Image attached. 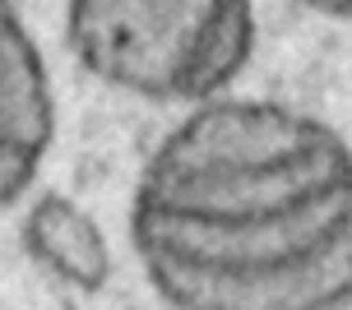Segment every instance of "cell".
<instances>
[{
  "label": "cell",
  "instance_id": "cell-1",
  "mask_svg": "<svg viewBox=\"0 0 352 310\" xmlns=\"http://www.w3.org/2000/svg\"><path fill=\"white\" fill-rule=\"evenodd\" d=\"M130 227L176 310L352 301V153L283 102H199L148 157Z\"/></svg>",
  "mask_w": 352,
  "mask_h": 310
},
{
  "label": "cell",
  "instance_id": "cell-2",
  "mask_svg": "<svg viewBox=\"0 0 352 310\" xmlns=\"http://www.w3.org/2000/svg\"><path fill=\"white\" fill-rule=\"evenodd\" d=\"M65 37L102 84L148 102H213L255 47L250 0H70Z\"/></svg>",
  "mask_w": 352,
  "mask_h": 310
},
{
  "label": "cell",
  "instance_id": "cell-3",
  "mask_svg": "<svg viewBox=\"0 0 352 310\" xmlns=\"http://www.w3.org/2000/svg\"><path fill=\"white\" fill-rule=\"evenodd\" d=\"M52 79L14 5L0 0V208L14 204L52 148Z\"/></svg>",
  "mask_w": 352,
  "mask_h": 310
},
{
  "label": "cell",
  "instance_id": "cell-4",
  "mask_svg": "<svg viewBox=\"0 0 352 310\" xmlns=\"http://www.w3.org/2000/svg\"><path fill=\"white\" fill-rule=\"evenodd\" d=\"M306 10H320V14H338V19H352V0H297Z\"/></svg>",
  "mask_w": 352,
  "mask_h": 310
}]
</instances>
